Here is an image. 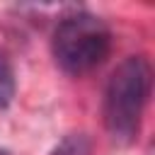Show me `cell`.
<instances>
[{
    "instance_id": "7a4b0ae2",
    "label": "cell",
    "mask_w": 155,
    "mask_h": 155,
    "mask_svg": "<svg viewBox=\"0 0 155 155\" xmlns=\"http://www.w3.org/2000/svg\"><path fill=\"white\" fill-rule=\"evenodd\" d=\"M111 51L109 27L87 12L63 17L53 31V58L68 75H87L99 68Z\"/></svg>"
},
{
    "instance_id": "5b68a950",
    "label": "cell",
    "mask_w": 155,
    "mask_h": 155,
    "mask_svg": "<svg viewBox=\"0 0 155 155\" xmlns=\"http://www.w3.org/2000/svg\"><path fill=\"white\" fill-rule=\"evenodd\" d=\"M0 155H10V153H7V150H0Z\"/></svg>"
},
{
    "instance_id": "6da1fadb",
    "label": "cell",
    "mask_w": 155,
    "mask_h": 155,
    "mask_svg": "<svg viewBox=\"0 0 155 155\" xmlns=\"http://www.w3.org/2000/svg\"><path fill=\"white\" fill-rule=\"evenodd\" d=\"M150 87L153 70L145 56H128L111 73L104 92V126L116 143L128 145L138 138Z\"/></svg>"
},
{
    "instance_id": "3957f363",
    "label": "cell",
    "mask_w": 155,
    "mask_h": 155,
    "mask_svg": "<svg viewBox=\"0 0 155 155\" xmlns=\"http://www.w3.org/2000/svg\"><path fill=\"white\" fill-rule=\"evenodd\" d=\"M48 155H92V140L87 133H68Z\"/></svg>"
},
{
    "instance_id": "277c9868",
    "label": "cell",
    "mask_w": 155,
    "mask_h": 155,
    "mask_svg": "<svg viewBox=\"0 0 155 155\" xmlns=\"http://www.w3.org/2000/svg\"><path fill=\"white\" fill-rule=\"evenodd\" d=\"M15 97V70L7 56L0 51V107H7Z\"/></svg>"
}]
</instances>
